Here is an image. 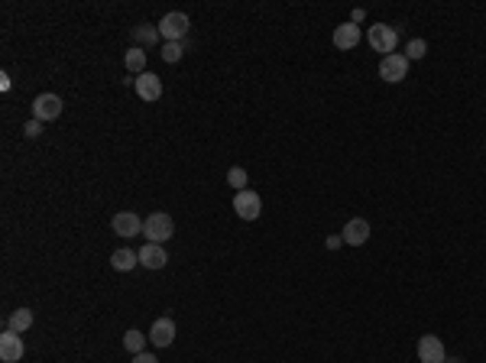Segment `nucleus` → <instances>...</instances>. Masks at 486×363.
Returning <instances> with one entry per match:
<instances>
[{
    "instance_id": "obj_1",
    "label": "nucleus",
    "mask_w": 486,
    "mask_h": 363,
    "mask_svg": "<svg viewBox=\"0 0 486 363\" xmlns=\"http://www.w3.org/2000/svg\"><path fill=\"white\" fill-rule=\"evenodd\" d=\"M188 30H192V20H188V13H181V10H172L159 20V36L166 43H185Z\"/></svg>"
},
{
    "instance_id": "obj_2",
    "label": "nucleus",
    "mask_w": 486,
    "mask_h": 363,
    "mask_svg": "<svg viewBox=\"0 0 486 363\" xmlns=\"http://www.w3.org/2000/svg\"><path fill=\"white\" fill-rule=\"evenodd\" d=\"M143 237L146 243H166V240L175 237V221H172L166 211H156L143 221Z\"/></svg>"
},
{
    "instance_id": "obj_3",
    "label": "nucleus",
    "mask_w": 486,
    "mask_h": 363,
    "mask_svg": "<svg viewBox=\"0 0 486 363\" xmlns=\"http://www.w3.org/2000/svg\"><path fill=\"white\" fill-rule=\"evenodd\" d=\"M366 43L373 45V52H383V58L393 56L399 45V30L396 26H386V23H376V26H370V33H366Z\"/></svg>"
},
{
    "instance_id": "obj_4",
    "label": "nucleus",
    "mask_w": 486,
    "mask_h": 363,
    "mask_svg": "<svg viewBox=\"0 0 486 363\" xmlns=\"http://www.w3.org/2000/svg\"><path fill=\"white\" fill-rule=\"evenodd\" d=\"M379 78L389 81V85H399V81L408 78V56L402 52H393V56H386L379 62Z\"/></svg>"
},
{
    "instance_id": "obj_5",
    "label": "nucleus",
    "mask_w": 486,
    "mask_h": 363,
    "mask_svg": "<svg viewBox=\"0 0 486 363\" xmlns=\"http://www.w3.org/2000/svg\"><path fill=\"white\" fill-rule=\"evenodd\" d=\"M56 117H62V98H58V94H39L33 101V120L49 124V120H56Z\"/></svg>"
},
{
    "instance_id": "obj_6",
    "label": "nucleus",
    "mask_w": 486,
    "mask_h": 363,
    "mask_svg": "<svg viewBox=\"0 0 486 363\" xmlns=\"http://www.w3.org/2000/svg\"><path fill=\"white\" fill-rule=\"evenodd\" d=\"M419 360L421 363H444L448 351H444V340L438 334H421L419 338Z\"/></svg>"
},
{
    "instance_id": "obj_7",
    "label": "nucleus",
    "mask_w": 486,
    "mask_h": 363,
    "mask_svg": "<svg viewBox=\"0 0 486 363\" xmlns=\"http://www.w3.org/2000/svg\"><path fill=\"white\" fill-rule=\"evenodd\" d=\"M331 43H334V49H340V52H351V49H357L360 45V26L357 23H340V26H334V33H331Z\"/></svg>"
},
{
    "instance_id": "obj_8",
    "label": "nucleus",
    "mask_w": 486,
    "mask_h": 363,
    "mask_svg": "<svg viewBox=\"0 0 486 363\" xmlns=\"http://www.w3.org/2000/svg\"><path fill=\"white\" fill-rule=\"evenodd\" d=\"M111 224H113V234H117V237H124V240L140 237V234H143V217L133 214V211H120V214H113Z\"/></svg>"
},
{
    "instance_id": "obj_9",
    "label": "nucleus",
    "mask_w": 486,
    "mask_h": 363,
    "mask_svg": "<svg viewBox=\"0 0 486 363\" xmlns=\"http://www.w3.org/2000/svg\"><path fill=\"white\" fill-rule=\"evenodd\" d=\"M234 211H237L243 221H256V217L263 214V201H260V195L256 192H237L234 195Z\"/></svg>"
},
{
    "instance_id": "obj_10",
    "label": "nucleus",
    "mask_w": 486,
    "mask_h": 363,
    "mask_svg": "<svg viewBox=\"0 0 486 363\" xmlns=\"http://www.w3.org/2000/svg\"><path fill=\"white\" fill-rule=\"evenodd\" d=\"M23 353H26V344L16 331H3L0 334V360L3 363H20Z\"/></svg>"
},
{
    "instance_id": "obj_11",
    "label": "nucleus",
    "mask_w": 486,
    "mask_h": 363,
    "mask_svg": "<svg viewBox=\"0 0 486 363\" xmlns=\"http://www.w3.org/2000/svg\"><path fill=\"white\" fill-rule=\"evenodd\" d=\"M340 237H344L347 247H363V243L370 240V221H366V217H353V221H347L344 230H340Z\"/></svg>"
},
{
    "instance_id": "obj_12",
    "label": "nucleus",
    "mask_w": 486,
    "mask_h": 363,
    "mask_svg": "<svg viewBox=\"0 0 486 363\" xmlns=\"http://www.w3.org/2000/svg\"><path fill=\"white\" fill-rule=\"evenodd\" d=\"M133 88H136V94H140L143 101H149V104L162 98V81H159V75H153V72H143V75H136Z\"/></svg>"
},
{
    "instance_id": "obj_13",
    "label": "nucleus",
    "mask_w": 486,
    "mask_h": 363,
    "mask_svg": "<svg viewBox=\"0 0 486 363\" xmlns=\"http://www.w3.org/2000/svg\"><path fill=\"white\" fill-rule=\"evenodd\" d=\"M149 340L156 344V347H172V340H175V321L169 315H162L153 321V328H149Z\"/></svg>"
},
{
    "instance_id": "obj_14",
    "label": "nucleus",
    "mask_w": 486,
    "mask_h": 363,
    "mask_svg": "<svg viewBox=\"0 0 486 363\" xmlns=\"http://www.w3.org/2000/svg\"><path fill=\"white\" fill-rule=\"evenodd\" d=\"M169 263V253L162 243H146V247L140 250V266H146V270H162Z\"/></svg>"
},
{
    "instance_id": "obj_15",
    "label": "nucleus",
    "mask_w": 486,
    "mask_h": 363,
    "mask_svg": "<svg viewBox=\"0 0 486 363\" xmlns=\"http://www.w3.org/2000/svg\"><path fill=\"white\" fill-rule=\"evenodd\" d=\"M124 68L130 75H143L146 72V49H140V45H130L124 52Z\"/></svg>"
},
{
    "instance_id": "obj_16",
    "label": "nucleus",
    "mask_w": 486,
    "mask_h": 363,
    "mask_svg": "<svg viewBox=\"0 0 486 363\" xmlns=\"http://www.w3.org/2000/svg\"><path fill=\"white\" fill-rule=\"evenodd\" d=\"M33 328V311L30 308H16V311H10V318H7V331H16V334H23V331Z\"/></svg>"
},
{
    "instance_id": "obj_17",
    "label": "nucleus",
    "mask_w": 486,
    "mask_h": 363,
    "mask_svg": "<svg viewBox=\"0 0 486 363\" xmlns=\"http://www.w3.org/2000/svg\"><path fill=\"white\" fill-rule=\"evenodd\" d=\"M111 266L117 272H130L133 270V266H140V253H133V250H117V253H113L111 256Z\"/></svg>"
},
{
    "instance_id": "obj_18",
    "label": "nucleus",
    "mask_w": 486,
    "mask_h": 363,
    "mask_svg": "<svg viewBox=\"0 0 486 363\" xmlns=\"http://www.w3.org/2000/svg\"><path fill=\"white\" fill-rule=\"evenodd\" d=\"M162 36H159V26H149V23H140L133 30V43L140 45V49H146V45H156Z\"/></svg>"
},
{
    "instance_id": "obj_19",
    "label": "nucleus",
    "mask_w": 486,
    "mask_h": 363,
    "mask_svg": "<svg viewBox=\"0 0 486 363\" xmlns=\"http://www.w3.org/2000/svg\"><path fill=\"white\" fill-rule=\"evenodd\" d=\"M146 334H143V331H126V334H124V347H126V351H130V353H133V357H136V353H143V351H146Z\"/></svg>"
},
{
    "instance_id": "obj_20",
    "label": "nucleus",
    "mask_w": 486,
    "mask_h": 363,
    "mask_svg": "<svg viewBox=\"0 0 486 363\" xmlns=\"http://www.w3.org/2000/svg\"><path fill=\"white\" fill-rule=\"evenodd\" d=\"M247 182H250V175H247V169H243V166L227 169V185H230L234 192H247Z\"/></svg>"
},
{
    "instance_id": "obj_21",
    "label": "nucleus",
    "mask_w": 486,
    "mask_h": 363,
    "mask_svg": "<svg viewBox=\"0 0 486 363\" xmlns=\"http://www.w3.org/2000/svg\"><path fill=\"white\" fill-rule=\"evenodd\" d=\"M181 56H185V43H166L162 45V58H166L169 65H175Z\"/></svg>"
},
{
    "instance_id": "obj_22",
    "label": "nucleus",
    "mask_w": 486,
    "mask_h": 363,
    "mask_svg": "<svg viewBox=\"0 0 486 363\" xmlns=\"http://www.w3.org/2000/svg\"><path fill=\"white\" fill-rule=\"evenodd\" d=\"M428 52V43L425 39H408V62H419Z\"/></svg>"
},
{
    "instance_id": "obj_23",
    "label": "nucleus",
    "mask_w": 486,
    "mask_h": 363,
    "mask_svg": "<svg viewBox=\"0 0 486 363\" xmlns=\"http://www.w3.org/2000/svg\"><path fill=\"white\" fill-rule=\"evenodd\" d=\"M43 126H45V124H39V120H30V124L23 126V133L30 136V140H36V136L43 133Z\"/></svg>"
},
{
    "instance_id": "obj_24",
    "label": "nucleus",
    "mask_w": 486,
    "mask_h": 363,
    "mask_svg": "<svg viewBox=\"0 0 486 363\" xmlns=\"http://www.w3.org/2000/svg\"><path fill=\"white\" fill-rule=\"evenodd\" d=\"M133 363H159V360H156V357H153V353H146V351H143V353H136V357H133Z\"/></svg>"
},
{
    "instance_id": "obj_25",
    "label": "nucleus",
    "mask_w": 486,
    "mask_h": 363,
    "mask_svg": "<svg viewBox=\"0 0 486 363\" xmlns=\"http://www.w3.org/2000/svg\"><path fill=\"white\" fill-rule=\"evenodd\" d=\"M340 243H344V237H340V234H338V237H328V240H324V247H328V250H338Z\"/></svg>"
},
{
    "instance_id": "obj_26",
    "label": "nucleus",
    "mask_w": 486,
    "mask_h": 363,
    "mask_svg": "<svg viewBox=\"0 0 486 363\" xmlns=\"http://www.w3.org/2000/svg\"><path fill=\"white\" fill-rule=\"evenodd\" d=\"M366 20V10H360V7H357V10H353V16H351V23H363Z\"/></svg>"
}]
</instances>
